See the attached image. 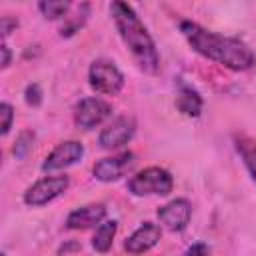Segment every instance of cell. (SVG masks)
Returning <instances> with one entry per match:
<instances>
[{"mask_svg": "<svg viewBox=\"0 0 256 256\" xmlns=\"http://www.w3.org/2000/svg\"><path fill=\"white\" fill-rule=\"evenodd\" d=\"M84 156V146L78 140H66L62 144H58L42 162V172H60L66 170L70 166H74L76 162H80Z\"/></svg>", "mask_w": 256, "mask_h": 256, "instance_id": "9c48e42d", "label": "cell"}, {"mask_svg": "<svg viewBox=\"0 0 256 256\" xmlns=\"http://www.w3.org/2000/svg\"><path fill=\"white\" fill-rule=\"evenodd\" d=\"M32 144H34V132H30V130H24V132H20L18 134V138H16V142H14V148H12V152H14V156L16 158H26L28 156V152L32 150Z\"/></svg>", "mask_w": 256, "mask_h": 256, "instance_id": "ac0fdd59", "label": "cell"}, {"mask_svg": "<svg viewBox=\"0 0 256 256\" xmlns=\"http://www.w3.org/2000/svg\"><path fill=\"white\" fill-rule=\"evenodd\" d=\"M134 166H136V154L126 150V152L98 160L92 166V174L100 182H116V180L124 178Z\"/></svg>", "mask_w": 256, "mask_h": 256, "instance_id": "52a82bcc", "label": "cell"}, {"mask_svg": "<svg viewBox=\"0 0 256 256\" xmlns=\"http://www.w3.org/2000/svg\"><path fill=\"white\" fill-rule=\"evenodd\" d=\"M16 28H18V20L16 18H12V16H2L0 18V34H2V38H6Z\"/></svg>", "mask_w": 256, "mask_h": 256, "instance_id": "7402d4cb", "label": "cell"}, {"mask_svg": "<svg viewBox=\"0 0 256 256\" xmlns=\"http://www.w3.org/2000/svg\"><path fill=\"white\" fill-rule=\"evenodd\" d=\"M0 116H2V130H0V134L6 136V134L10 132L12 120H14V108H12V104L2 102V104H0Z\"/></svg>", "mask_w": 256, "mask_h": 256, "instance_id": "d6986e66", "label": "cell"}, {"mask_svg": "<svg viewBox=\"0 0 256 256\" xmlns=\"http://www.w3.org/2000/svg\"><path fill=\"white\" fill-rule=\"evenodd\" d=\"M112 116V106L102 98H82L74 106V124L82 130H92Z\"/></svg>", "mask_w": 256, "mask_h": 256, "instance_id": "8992f818", "label": "cell"}, {"mask_svg": "<svg viewBox=\"0 0 256 256\" xmlns=\"http://www.w3.org/2000/svg\"><path fill=\"white\" fill-rule=\"evenodd\" d=\"M160 224L170 232H184L192 220V204L186 198H176L158 210Z\"/></svg>", "mask_w": 256, "mask_h": 256, "instance_id": "30bf717a", "label": "cell"}, {"mask_svg": "<svg viewBox=\"0 0 256 256\" xmlns=\"http://www.w3.org/2000/svg\"><path fill=\"white\" fill-rule=\"evenodd\" d=\"M116 232H118V222H116V220H104V222L96 228V232H94V236H92V248H94L96 252H100V254L108 252V250L112 248V244H114Z\"/></svg>", "mask_w": 256, "mask_h": 256, "instance_id": "9a60e30c", "label": "cell"}, {"mask_svg": "<svg viewBox=\"0 0 256 256\" xmlns=\"http://www.w3.org/2000/svg\"><path fill=\"white\" fill-rule=\"evenodd\" d=\"M70 186V178L68 176H46L40 178L38 182H34L26 192H24V204L32 206V208H40L46 206L50 202H54L56 198H60Z\"/></svg>", "mask_w": 256, "mask_h": 256, "instance_id": "5b68a950", "label": "cell"}, {"mask_svg": "<svg viewBox=\"0 0 256 256\" xmlns=\"http://www.w3.org/2000/svg\"><path fill=\"white\" fill-rule=\"evenodd\" d=\"M110 14H112V20L116 24V30H118L122 42L126 44L128 52L134 58L136 66L150 76L158 74L160 72V54H158L156 42L150 36L144 22L140 20V16L136 14V10L126 2L116 0L110 4Z\"/></svg>", "mask_w": 256, "mask_h": 256, "instance_id": "7a4b0ae2", "label": "cell"}, {"mask_svg": "<svg viewBox=\"0 0 256 256\" xmlns=\"http://www.w3.org/2000/svg\"><path fill=\"white\" fill-rule=\"evenodd\" d=\"M106 220V206L104 204H86L72 210L66 218L68 230H88L98 228Z\"/></svg>", "mask_w": 256, "mask_h": 256, "instance_id": "7c38bea8", "label": "cell"}, {"mask_svg": "<svg viewBox=\"0 0 256 256\" xmlns=\"http://www.w3.org/2000/svg\"><path fill=\"white\" fill-rule=\"evenodd\" d=\"M0 52H2V62H0V68H2V70H6V68L10 66V62H12L10 48H8L6 44H2V46H0Z\"/></svg>", "mask_w": 256, "mask_h": 256, "instance_id": "603a6c76", "label": "cell"}, {"mask_svg": "<svg viewBox=\"0 0 256 256\" xmlns=\"http://www.w3.org/2000/svg\"><path fill=\"white\" fill-rule=\"evenodd\" d=\"M38 10L46 20H64L72 10V2H68V0H42V2H38Z\"/></svg>", "mask_w": 256, "mask_h": 256, "instance_id": "e0dca14e", "label": "cell"}, {"mask_svg": "<svg viewBox=\"0 0 256 256\" xmlns=\"http://www.w3.org/2000/svg\"><path fill=\"white\" fill-rule=\"evenodd\" d=\"M176 108L188 116V118H198L202 114V108H204V100L200 96L198 90L190 88V86H182L178 96H176Z\"/></svg>", "mask_w": 256, "mask_h": 256, "instance_id": "4fadbf2b", "label": "cell"}, {"mask_svg": "<svg viewBox=\"0 0 256 256\" xmlns=\"http://www.w3.org/2000/svg\"><path fill=\"white\" fill-rule=\"evenodd\" d=\"M88 84L92 86V90H96L98 94L104 96H116L122 92L126 80L124 74L120 72V68L106 58H98L90 64L88 68Z\"/></svg>", "mask_w": 256, "mask_h": 256, "instance_id": "277c9868", "label": "cell"}, {"mask_svg": "<svg viewBox=\"0 0 256 256\" xmlns=\"http://www.w3.org/2000/svg\"><path fill=\"white\" fill-rule=\"evenodd\" d=\"M136 134V122L132 116H118L114 118L98 136V144L104 150H118L126 146Z\"/></svg>", "mask_w": 256, "mask_h": 256, "instance_id": "ba28073f", "label": "cell"}, {"mask_svg": "<svg viewBox=\"0 0 256 256\" xmlns=\"http://www.w3.org/2000/svg\"><path fill=\"white\" fill-rule=\"evenodd\" d=\"M88 16H90V4L84 2V4H80V6L76 8V12L68 14V16L62 20L60 36H62V38H70V36H74L76 32H80V28L86 24Z\"/></svg>", "mask_w": 256, "mask_h": 256, "instance_id": "2e32d148", "label": "cell"}, {"mask_svg": "<svg viewBox=\"0 0 256 256\" xmlns=\"http://www.w3.org/2000/svg\"><path fill=\"white\" fill-rule=\"evenodd\" d=\"M182 256H212V248L208 244H204V242H196Z\"/></svg>", "mask_w": 256, "mask_h": 256, "instance_id": "44dd1931", "label": "cell"}, {"mask_svg": "<svg viewBox=\"0 0 256 256\" xmlns=\"http://www.w3.org/2000/svg\"><path fill=\"white\" fill-rule=\"evenodd\" d=\"M42 88H40V84H28L26 86V92H24V100H26V104H30V106H40L42 104Z\"/></svg>", "mask_w": 256, "mask_h": 256, "instance_id": "ffe728a7", "label": "cell"}, {"mask_svg": "<svg viewBox=\"0 0 256 256\" xmlns=\"http://www.w3.org/2000/svg\"><path fill=\"white\" fill-rule=\"evenodd\" d=\"M174 188V178L160 166L144 168L128 180V192L132 196H166Z\"/></svg>", "mask_w": 256, "mask_h": 256, "instance_id": "3957f363", "label": "cell"}, {"mask_svg": "<svg viewBox=\"0 0 256 256\" xmlns=\"http://www.w3.org/2000/svg\"><path fill=\"white\" fill-rule=\"evenodd\" d=\"M234 148L240 154L252 182L256 184V140L248 136H234Z\"/></svg>", "mask_w": 256, "mask_h": 256, "instance_id": "5bb4252c", "label": "cell"}, {"mask_svg": "<svg viewBox=\"0 0 256 256\" xmlns=\"http://www.w3.org/2000/svg\"><path fill=\"white\" fill-rule=\"evenodd\" d=\"M178 26H180V32H182L184 40L188 42V46L202 58L212 60L228 70H234V72H246V70L254 68L256 54L240 38L212 32L192 20H182Z\"/></svg>", "mask_w": 256, "mask_h": 256, "instance_id": "6da1fadb", "label": "cell"}, {"mask_svg": "<svg viewBox=\"0 0 256 256\" xmlns=\"http://www.w3.org/2000/svg\"><path fill=\"white\" fill-rule=\"evenodd\" d=\"M162 238V228L154 222H144L142 226H138L124 242V250L132 256L150 252Z\"/></svg>", "mask_w": 256, "mask_h": 256, "instance_id": "8fae6325", "label": "cell"}]
</instances>
